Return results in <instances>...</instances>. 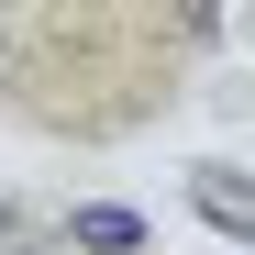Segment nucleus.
I'll return each instance as SVG.
<instances>
[{"label":"nucleus","instance_id":"1","mask_svg":"<svg viewBox=\"0 0 255 255\" xmlns=\"http://www.w3.org/2000/svg\"><path fill=\"white\" fill-rule=\"evenodd\" d=\"M189 178H200V211H211V222H222L233 244L255 233V200H244V166H189Z\"/></svg>","mask_w":255,"mask_h":255},{"label":"nucleus","instance_id":"2","mask_svg":"<svg viewBox=\"0 0 255 255\" xmlns=\"http://www.w3.org/2000/svg\"><path fill=\"white\" fill-rule=\"evenodd\" d=\"M67 244H100V255H133V244H144V222H133V211H78V222H67Z\"/></svg>","mask_w":255,"mask_h":255},{"label":"nucleus","instance_id":"3","mask_svg":"<svg viewBox=\"0 0 255 255\" xmlns=\"http://www.w3.org/2000/svg\"><path fill=\"white\" fill-rule=\"evenodd\" d=\"M0 89H11V22H0Z\"/></svg>","mask_w":255,"mask_h":255},{"label":"nucleus","instance_id":"4","mask_svg":"<svg viewBox=\"0 0 255 255\" xmlns=\"http://www.w3.org/2000/svg\"><path fill=\"white\" fill-rule=\"evenodd\" d=\"M0 255H33V244H0Z\"/></svg>","mask_w":255,"mask_h":255}]
</instances>
